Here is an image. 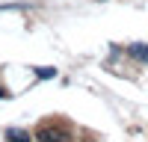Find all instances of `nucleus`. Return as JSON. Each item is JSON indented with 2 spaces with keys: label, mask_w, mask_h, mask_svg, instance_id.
Instances as JSON below:
<instances>
[{
  "label": "nucleus",
  "mask_w": 148,
  "mask_h": 142,
  "mask_svg": "<svg viewBox=\"0 0 148 142\" xmlns=\"http://www.w3.org/2000/svg\"><path fill=\"white\" fill-rule=\"evenodd\" d=\"M36 139H68V130H59V127H45L36 133Z\"/></svg>",
  "instance_id": "nucleus-1"
},
{
  "label": "nucleus",
  "mask_w": 148,
  "mask_h": 142,
  "mask_svg": "<svg viewBox=\"0 0 148 142\" xmlns=\"http://www.w3.org/2000/svg\"><path fill=\"white\" fill-rule=\"evenodd\" d=\"M127 51H130V56H136L139 62H148V44H130Z\"/></svg>",
  "instance_id": "nucleus-2"
},
{
  "label": "nucleus",
  "mask_w": 148,
  "mask_h": 142,
  "mask_svg": "<svg viewBox=\"0 0 148 142\" xmlns=\"http://www.w3.org/2000/svg\"><path fill=\"white\" fill-rule=\"evenodd\" d=\"M6 136L9 139H30V133H24V130H18V127L15 130H6Z\"/></svg>",
  "instance_id": "nucleus-3"
},
{
  "label": "nucleus",
  "mask_w": 148,
  "mask_h": 142,
  "mask_svg": "<svg viewBox=\"0 0 148 142\" xmlns=\"http://www.w3.org/2000/svg\"><path fill=\"white\" fill-rule=\"evenodd\" d=\"M36 74H39V77H45V80H47V77H53L56 71H53V68H39V71H36Z\"/></svg>",
  "instance_id": "nucleus-4"
},
{
  "label": "nucleus",
  "mask_w": 148,
  "mask_h": 142,
  "mask_svg": "<svg viewBox=\"0 0 148 142\" xmlns=\"http://www.w3.org/2000/svg\"><path fill=\"white\" fill-rule=\"evenodd\" d=\"M0 98H6V89H3V86H0Z\"/></svg>",
  "instance_id": "nucleus-5"
}]
</instances>
